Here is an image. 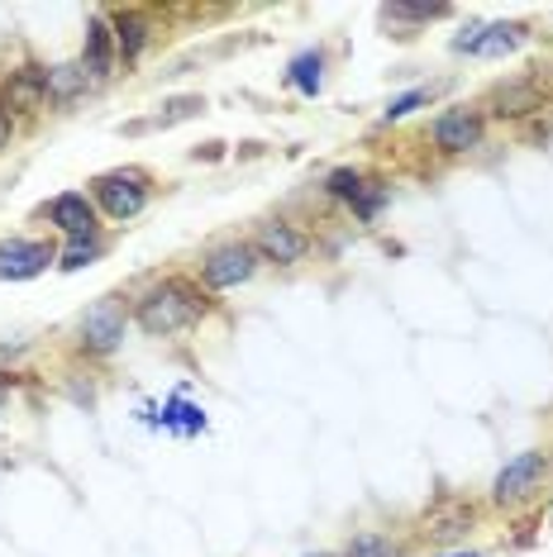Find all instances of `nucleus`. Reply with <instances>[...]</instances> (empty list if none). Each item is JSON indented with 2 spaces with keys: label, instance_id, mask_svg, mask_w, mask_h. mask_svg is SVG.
Wrapping results in <instances>:
<instances>
[{
  "label": "nucleus",
  "instance_id": "obj_1",
  "mask_svg": "<svg viewBox=\"0 0 553 557\" xmlns=\"http://www.w3.org/2000/svg\"><path fill=\"white\" fill-rule=\"evenodd\" d=\"M200 310H206V300H200V290L192 282H182V276H168L162 286L144 290L134 306V324L144 329L148 338H172V334H186V329H196Z\"/></svg>",
  "mask_w": 553,
  "mask_h": 557
},
{
  "label": "nucleus",
  "instance_id": "obj_2",
  "mask_svg": "<svg viewBox=\"0 0 553 557\" xmlns=\"http://www.w3.org/2000/svg\"><path fill=\"white\" fill-rule=\"evenodd\" d=\"M553 472V458L549 453H515V458L501 467L496 481H492V500L496 505H525L544 491V476Z\"/></svg>",
  "mask_w": 553,
  "mask_h": 557
},
{
  "label": "nucleus",
  "instance_id": "obj_3",
  "mask_svg": "<svg viewBox=\"0 0 553 557\" xmlns=\"http://www.w3.org/2000/svg\"><path fill=\"white\" fill-rule=\"evenodd\" d=\"M91 206H100L110 220H134L148 206V176L138 168H120L91 182Z\"/></svg>",
  "mask_w": 553,
  "mask_h": 557
},
{
  "label": "nucleus",
  "instance_id": "obj_4",
  "mask_svg": "<svg viewBox=\"0 0 553 557\" xmlns=\"http://www.w3.org/2000/svg\"><path fill=\"white\" fill-rule=\"evenodd\" d=\"M124 329H130V310H124V300L106 296V300H96V306L82 314L77 334H82V348L86 352L106 358V352H115L124 344Z\"/></svg>",
  "mask_w": 553,
  "mask_h": 557
},
{
  "label": "nucleus",
  "instance_id": "obj_5",
  "mask_svg": "<svg viewBox=\"0 0 553 557\" xmlns=\"http://www.w3.org/2000/svg\"><path fill=\"white\" fill-rule=\"evenodd\" d=\"M258 262L262 258L254 252V244H224L216 252H206V262H200V282H206L210 290H234L258 272Z\"/></svg>",
  "mask_w": 553,
  "mask_h": 557
},
{
  "label": "nucleus",
  "instance_id": "obj_6",
  "mask_svg": "<svg viewBox=\"0 0 553 557\" xmlns=\"http://www.w3.org/2000/svg\"><path fill=\"white\" fill-rule=\"evenodd\" d=\"M254 252L262 262H276V268H296L310 252V238L286 220H268V224H258V234H254Z\"/></svg>",
  "mask_w": 553,
  "mask_h": 557
},
{
  "label": "nucleus",
  "instance_id": "obj_7",
  "mask_svg": "<svg viewBox=\"0 0 553 557\" xmlns=\"http://www.w3.org/2000/svg\"><path fill=\"white\" fill-rule=\"evenodd\" d=\"M430 138L439 153H472L482 144V115L477 110H444L434 124H430Z\"/></svg>",
  "mask_w": 553,
  "mask_h": 557
},
{
  "label": "nucleus",
  "instance_id": "obj_8",
  "mask_svg": "<svg viewBox=\"0 0 553 557\" xmlns=\"http://www.w3.org/2000/svg\"><path fill=\"white\" fill-rule=\"evenodd\" d=\"M53 258L58 252L39 244V238H10V244H0V282H29V276H39Z\"/></svg>",
  "mask_w": 553,
  "mask_h": 557
},
{
  "label": "nucleus",
  "instance_id": "obj_9",
  "mask_svg": "<svg viewBox=\"0 0 553 557\" xmlns=\"http://www.w3.org/2000/svg\"><path fill=\"white\" fill-rule=\"evenodd\" d=\"M525 24H487V29H472L468 39H454V53H472V58H506L525 44Z\"/></svg>",
  "mask_w": 553,
  "mask_h": 557
},
{
  "label": "nucleus",
  "instance_id": "obj_10",
  "mask_svg": "<svg viewBox=\"0 0 553 557\" xmlns=\"http://www.w3.org/2000/svg\"><path fill=\"white\" fill-rule=\"evenodd\" d=\"M48 220H53L67 238L96 234V206H91V200H86L82 191H62L53 206H48Z\"/></svg>",
  "mask_w": 553,
  "mask_h": 557
},
{
  "label": "nucleus",
  "instance_id": "obj_11",
  "mask_svg": "<svg viewBox=\"0 0 553 557\" xmlns=\"http://www.w3.org/2000/svg\"><path fill=\"white\" fill-rule=\"evenodd\" d=\"M48 100V67H20L5 82V110H34Z\"/></svg>",
  "mask_w": 553,
  "mask_h": 557
},
{
  "label": "nucleus",
  "instance_id": "obj_12",
  "mask_svg": "<svg viewBox=\"0 0 553 557\" xmlns=\"http://www.w3.org/2000/svg\"><path fill=\"white\" fill-rule=\"evenodd\" d=\"M86 77L91 82H106L110 67H115V34H110L106 20H91V29H86V58H82Z\"/></svg>",
  "mask_w": 553,
  "mask_h": 557
},
{
  "label": "nucleus",
  "instance_id": "obj_13",
  "mask_svg": "<svg viewBox=\"0 0 553 557\" xmlns=\"http://www.w3.org/2000/svg\"><path fill=\"white\" fill-rule=\"evenodd\" d=\"M110 34H115V58L134 62L148 48V15L144 10H120L115 24H110Z\"/></svg>",
  "mask_w": 553,
  "mask_h": 557
},
{
  "label": "nucleus",
  "instance_id": "obj_14",
  "mask_svg": "<svg viewBox=\"0 0 553 557\" xmlns=\"http://www.w3.org/2000/svg\"><path fill=\"white\" fill-rule=\"evenodd\" d=\"M86 86H91V77H86L82 62H67V67H48V100H58V106H72Z\"/></svg>",
  "mask_w": 553,
  "mask_h": 557
},
{
  "label": "nucleus",
  "instance_id": "obj_15",
  "mask_svg": "<svg viewBox=\"0 0 553 557\" xmlns=\"http://www.w3.org/2000/svg\"><path fill=\"white\" fill-rule=\"evenodd\" d=\"M286 86L300 96H320V86H324V53H300L292 62V72H286Z\"/></svg>",
  "mask_w": 553,
  "mask_h": 557
},
{
  "label": "nucleus",
  "instance_id": "obj_16",
  "mask_svg": "<svg viewBox=\"0 0 553 557\" xmlns=\"http://www.w3.org/2000/svg\"><path fill=\"white\" fill-rule=\"evenodd\" d=\"M492 115H501V120H515V115H530V110H539V91L534 86H501V91L492 96Z\"/></svg>",
  "mask_w": 553,
  "mask_h": 557
},
{
  "label": "nucleus",
  "instance_id": "obj_17",
  "mask_svg": "<svg viewBox=\"0 0 553 557\" xmlns=\"http://www.w3.org/2000/svg\"><path fill=\"white\" fill-rule=\"evenodd\" d=\"M100 248H106V244H100V234L72 238V244L62 248V262H58V268H62V272H82V268H91V262L100 258Z\"/></svg>",
  "mask_w": 553,
  "mask_h": 557
},
{
  "label": "nucleus",
  "instance_id": "obj_18",
  "mask_svg": "<svg viewBox=\"0 0 553 557\" xmlns=\"http://www.w3.org/2000/svg\"><path fill=\"white\" fill-rule=\"evenodd\" d=\"M324 186H330V196H339V200H348V206H354V200L362 196V186H368V182H362V172L339 168V172H330V182H324Z\"/></svg>",
  "mask_w": 553,
  "mask_h": 557
},
{
  "label": "nucleus",
  "instance_id": "obj_19",
  "mask_svg": "<svg viewBox=\"0 0 553 557\" xmlns=\"http://www.w3.org/2000/svg\"><path fill=\"white\" fill-rule=\"evenodd\" d=\"M206 110V100L200 96H177V100H168V115H158V124H177V120H192Z\"/></svg>",
  "mask_w": 553,
  "mask_h": 557
},
{
  "label": "nucleus",
  "instance_id": "obj_20",
  "mask_svg": "<svg viewBox=\"0 0 553 557\" xmlns=\"http://www.w3.org/2000/svg\"><path fill=\"white\" fill-rule=\"evenodd\" d=\"M382 15H386V20H410V24H425V20H439V15H444V5H386Z\"/></svg>",
  "mask_w": 553,
  "mask_h": 557
},
{
  "label": "nucleus",
  "instance_id": "obj_21",
  "mask_svg": "<svg viewBox=\"0 0 553 557\" xmlns=\"http://www.w3.org/2000/svg\"><path fill=\"white\" fill-rule=\"evenodd\" d=\"M162 424H182L186 434H192V429L206 424V414L192 410V405H182V400H172V405H168V414H162Z\"/></svg>",
  "mask_w": 553,
  "mask_h": 557
},
{
  "label": "nucleus",
  "instance_id": "obj_22",
  "mask_svg": "<svg viewBox=\"0 0 553 557\" xmlns=\"http://www.w3.org/2000/svg\"><path fill=\"white\" fill-rule=\"evenodd\" d=\"M348 557H392V543L377 539V534H362V539L348 543Z\"/></svg>",
  "mask_w": 553,
  "mask_h": 557
},
{
  "label": "nucleus",
  "instance_id": "obj_23",
  "mask_svg": "<svg viewBox=\"0 0 553 557\" xmlns=\"http://www.w3.org/2000/svg\"><path fill=\"white\" fill-rule=\"evenodd\" d=\"M425 100H430V96H425V91L396 96V100H392V106H386V124H392V120H406V115H410V110H420V106H425Z\"/></svg>",
  "mask_w": 553,
  "mask_h": 557
},
{
  "label": "nucleus",
  "instance_id": "obj_24",
  "mask_svg": "<svg viewBox=\"0 0 553 557\" xmlns=\"http://www.w3.org/2000/svg\"><path fill=\"white\" fill-rule=\"evenodd\" d=\"M382 200H386V191H382V186H377V191H368V186H362V196L354 200L358 220H372V214H377V210H382Z\"/></svg>",
  "mask_w": 553,
  "mask_h": 557
},
{
  "label": "nucleus",
  "instance_id": "obj_25",
  "mask_svg": "<svg viewBox=\"0 0 553 557\" xmlns=\"http://www.w3.org/2000/svg\"><path fill=\"white\" fill-rule=\"evenodd\" d=\"M10 129H15V124H10V110H5V106H0V148H5V144H10Z\"/></svg>",
  "mask_w": 553,
  "mask_h": 557
},
{
  "label": "nucleus",
  "instance_id": "obj_26",
  "mask_svg": "<svg viewBox=\"0 0 553 557\" xmlns=\"http://www.w3.org/2000/svg\"><path fill=\"white\" fill-rule=\"evenodd\" d=\"M454 557H482V553H454Z\"/></svg>",
  "mask_w": 553,
  "mask_h": 557
},
{
  "label": "nucleus",
  "instance_id": "obj_27",
  "mask_svg": "<svg viewBox=\"0 0 553 557\" xmlns=\"http://www.w3.org/2000/svg\"><path fill=\"white\" fill-rule=\"evenodd\" d=\"M0 400H5V386H0Z\"/></svg>",
  "mask_w": 553,
  "mask_h": 557
},
{
  "label": "nucleus",
  "instance_id": "obj_28",
  "mask_svg": "<svg viewBox=\"0 0 553 557\" xmlns=\"http://www.w3.org/2000/svg\"><path fill=\"white\" fill-rule=\"evenodd\" d=\"M320 557H330V553H320Z\"/></svg>",
  "mask_w": 553,
  "mask_h": 557
}]
</instances>
